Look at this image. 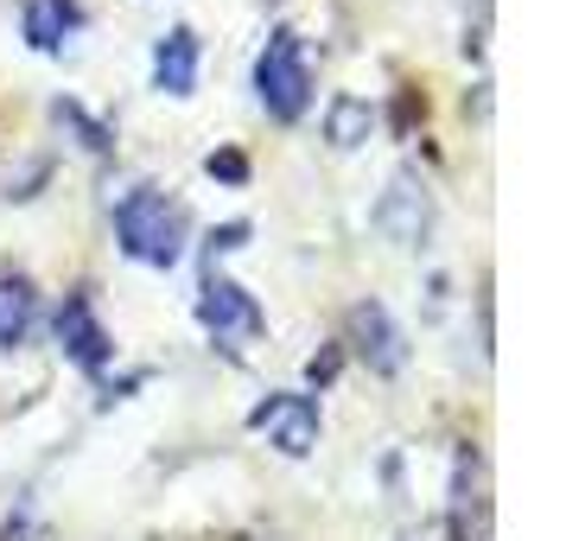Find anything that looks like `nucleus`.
<instances>
[{"label":"nucleus","instance_id":"nucleus-12","mask_svg":"<svg viewBox=\"0 0 566 541\" xmlns=\"http://www.w3.org/2000/svg\"><path fill=\"white\" fill-rule=\"evenodd\" d=\"M210 173H223V179H242V159L223 154V159H210Z\"/></svg>","mask_w":566,"mask_h":541},{"label":"nucleus","instance_id":"nucleus-7","mask_svg":"<svg viewBox=\"0 0 566 541\" xmlns=\"http://www.w3.org/2000/svg\"><path fill=\"white\" fill-rule=\"evenodd\" d=\"M154 83L166 96H191V90H198V32L172 27L159 39L154 45Z\"/></svg>","mask_w":566,"mask_h":541},{"label":"nucleus","instance_id":"nucleus-6","mask_svg":"<svg viewBox=\"0 0 566 541\" xmlns=\"http://www.w3.org/2000/svg\"><path fill=\"white\" fill-rule=\"evenodd\" d=\"M57 344H64V357L83 363V370H103L108 363V332L96 325V306H90L83 293H71V300L57 306Z\"/></svg>","mask_w":566,"mask_h":541},{"label":"nucleus","instance_id":"nucleus-1","mask_svg":"<svg viewBox=\"0 0 566 541\" xmlns=\"http://www.w3.org/2000/svg\"><path fill=\"white\" fill-rule=\"evenodd\" d=\"M115 236H122V256L147 261V268H172L185 256V217L147 185L115 205Z\"/></svg>","mask_w":566,"mask_h":541},{"label":"nucleus","instance_id":"nucleus-11","mask_svg":"<svg viewBox=\"0 0 566 541\" xmlns=\"http://www.w3.org/2000/svg\"><path fill=\"white\" fill-rule=\"evenodd\" d=\"M363 128H369V103H357V96H344V103L332 108V141L337 147H357Z\"/></svg>","mask_w":566,"mask_h":541},{"label":"nucleus","instance_id":"nucleus-9","mask_svg":"<svg viewBox=\"0 0 566 541\" xmlns=\"http://www.w3.org/2000/svg\"><path fill=\"white\" fill-rule=\"evenodd\" d=\"M32 312H39V300H32L27 281H0V351H13V344H27L32 332Z\"/></svg>","mask_w":566,"mask_h":541},{"label":"nucleus","instance_id":"nucleus-10","mask_svg":"<svg viewBox=\"0 0 566 541\" xmlns=\"http://www.w3.org/2000/svg\"><path fill=\"white\" fill-rule=\"evenodd\" d=\"M71 27H77V7H71V0H32L27 32H32V45H39V52H57Z\"/></svg>","mask_w":566,"mask_h":541},{"label":"nucleus","instance_id":"nucleus-3","mask_svg":"<svg viewBox=\"0 0 566 541\" xmlns=\"http://www.w3.org/2000/svg\"><path fill=\"white\" fill-rule=\"evenodd\" d=\"M198 319H205V332L217 337V344H230V351H242V344H255L261 337V306H255V293H242L235 281H217L210 274L205 293H198Z\"/></svg>","mask_w":566,"mask_h":541},{"label":"nucleus","instance_id":"nucleus-5","mask_svg":"<svg viewBox=\"0 0 566 541\" xmlns=\"http://www.w3.org/2000/svg\"><path fill=\"white\" fill-rule=\"evenodd\" d=\"M255 427L281 446L286 459H306L312 439H318V402L312 395H268L255 408Z\"/></svg>","mask_w":566,"mask_h":541},{"label":"nucleus","instance_id":"nucleus-4","mask_svg":"<svg viewBox=\"0 0 566 541\" xmlns=\"http://www.w3.org/2000/svg\"><path fill=\"white\" fill-rule=\"evenodd\" d=\"M350 337H357V357L369 363L376 376H395V370L408 363V337L388 319L382 300H357V306H350Z\"/></svg>","mask_w":566,"mask_h":541},{"label":"nucleus","instance_id":"nucleus-2","mask_svg":"<svg viewBox=\"0 0 566 541\" xmlns=\"http://www.w3.org/2000/svg\"><path fill=\"white\" fill-rule=\"evenodd\" d=\"M255 96L274 122H300L312 103V64H306V45L293 32H274L255 58Z\"/></svg>","mask_w":566,"mask_h":541},{"label":"nucleus","instance_id":"nucleus-8","mask_svg":"<svg viewBox=\"0 0 566 541\" xmlns=\"http://www.w3.org/2000/svg\"><path fill=\"white\" fill-rule=\"evenodd\" d=\"M376 230H388L395 242H420V236H427V191H420L408 173L388 185V198L376 205Z\"/></svg>","mask_w":566,"mask_h":541}]
</instances>
